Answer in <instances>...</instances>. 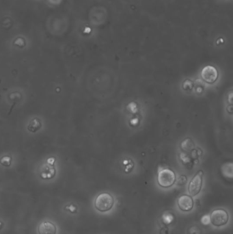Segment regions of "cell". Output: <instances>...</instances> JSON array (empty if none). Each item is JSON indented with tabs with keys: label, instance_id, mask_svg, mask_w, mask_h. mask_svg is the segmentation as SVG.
Wrapping results in <instances>:
<instances>
[{
	"label": "cell",
	"instance_id": "cell-1",
	"mask_svg": "<svg viewBox=\"0 0 233 234\" xmlns=\"http://www.w3.org/2000/svg\"><path fill=\"white\" fill-rule=\"evenodd\" d=\"M157 181L159 186L164 188H168L172 187L176 183V173L170 169L161 168L157 173Z\"/></svg>",
	"mask_w": 233,
	"mask_h": 234
},
{
	"label": "cell",
	"instance_id": "cell-2",
	"mask_svg": "<svg viewBox=\"0 0 233 234\" xmlns=\"http://www.w3.org/2000/svg\"><path fill=\"white\" fill-rule=\"evenodd\" d=\"M114 199L112 194L108 192L101 193L96 197L94 201V206L99 212H107L113 208Z\"/></svg>",
	"mask_w": 233,
	"mask_h": 234
},
{
	"label": "cell",
	"instance_id": "cell-3",
	"mask_svg": "<svg viewBox=\"0 0 233 234\" xmlns=\"http://www.w3.org/2000/svg\"><path fill=\"white\" fill-rule=\"evenodd\" d=\"M219 71L216 67L211 65H207L202 69L200 73V80L204 84L213 85L219 79Z\"/></svg>",
	"mask_w": 233,
	"mask_h": 234
},
{
	"label": "cell",
	"instance_id": "cell-4",
	"mask_svg": "<svg viewBox=\"0 0 233 234\" xmlns=\"http://www.w3.org/2000/svg\"><path fill=\"white\" fill-rule=\"evenodd\" d=\"M203 176L204 172L200 170L190 179L187 186V190L190 196L196 197L200 192L203 184Z\"/></svg>",
	"mask_w": 233,
	"mask_h": 234
},
{
	"label": "cell",
	"instance_id": "cell-5",
	"mask_svg": "<svg viewBox=\"0 0 233 234\" xmlns=\"http://www.w3.org/2000/svg\"><path fill=\"white\" fill-rule=\"evenodd\" d=\"M229 220L228 213L223 209H217L211 212L210 222L215 227L225 225Z\"/></svg>",
	"mask_w": 233,
	"mask_h": 234
},
{
	"label": "cell",
	"instance_id": "cell-6",
	"mask_svg": "<svg viewBox=\"0 0 233 234\" xmlns=\"http://www.w3.org/2000/svg\"><path fill=\"white\" fill-rule=\"evenodd\" d=\"M178 206L180 210L183 212H189L193 208V200L191 196L188 194H182L178 199Z\"/></svg>",
	"mask_w": 233,
	"mask_h": 234
},
{
	"label": "cell",
	"instance_id": "cell-7",
	"mask_svg": "<svg viewBox=\"0 0 233 234\" xmlns=\"http://www.w3.org/2000/svg\"><path fill=\"white\" fill-rule=\"evenodd\" d=\"M38 232L39 234H56L57 229L53 222L44 221L38 225Z\"/></svg>",
	"mask_w": 233,
	"mask_h": 234
}]
</instances>
